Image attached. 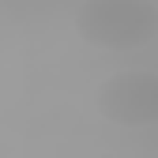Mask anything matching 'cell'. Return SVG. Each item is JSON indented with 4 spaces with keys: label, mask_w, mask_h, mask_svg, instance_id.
<instances>
[{
    "label": "cell",
    "mask_w": 158,
    "mask_h": 158,
    "mask_svg": "<svg viewBox=\"0 0 158 158\" xmlns=\"http://www.w3.org/2000/svg\"><path fill=\"white\" fill-rule=\"evenodd\" d=\"M75 34L90 49H143L158 38V8L151 0H83Z\"/></svg>",
    "instance_id": "cell-1"
},
{
    "label": "cell",
    "mask_w": 158,
    "mask_h": 158,
    "mask_svg": "<svg viewBox=\"0 0 158 158\" xmlns=\"http://www.w3.org/2000/svg\"><path fill=\"white\" fill-rule=\"evenodd\" d=\"M94 106L106 121L121 128H151L158 124V72H117L94 90Z\"/></svg>",
    "instance_id": "cell-2"
}]
</instances>
